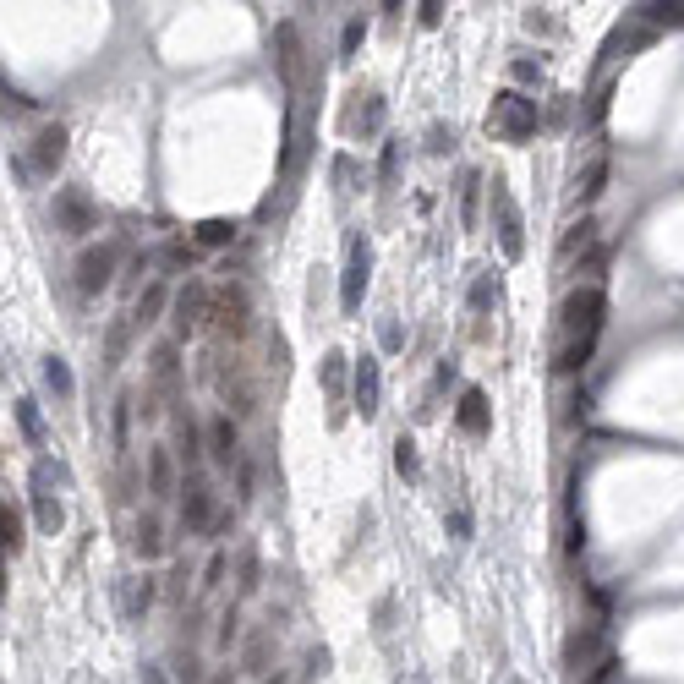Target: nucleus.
Instances as JSON below:
<instances>
[{
  "mask_svg": "<svg viewBox=\"0 0 684 684\" xmlns=\"http://www.w3.org/2000/svg\"><path fill=\"white\" fill-rule=\"evenodd\" d=\"M602 312H608V296L602 285H575L570 296L559 301V323H553V373H581L591 345L602 334Z\"/></svg>",
  "mask_w": 684,
  "mask_h": 684,
  "instance_id": "f257e3e1",
  "label": "nucleus"
},
{
  "mask_svg": "<svg viewBox=\"0 0 684 684\" xmlns=\"http://www.w3.org/2000/svg\"><path fill=\"white\" fill-rule=\"evenodd\" d=\"M488 219H493V236H498V252H504L509 263L526 258V219H520V203L515 192H509L504 176L488 181Z\"/></svg>",
  "mask_w": 684,
  "mask_h": 684,
  "instance_id": "f03ea898",
  "label": "nucleus"
},
{
  "mask_svg": "<svg viewBox=\"0 0 684 684\" xmlns=\"http://www.w3.org/2000/svg\"><path fill=\"white\" fill-rule=\"evenodd\" d=\"M537 126H542L537 99L515 94V88H504V94L493 99V110H488V132H493V137H504V143H531V137H537Z\"/></svg>",
  "mask_w": 684,
  "mask_h": 684,
  "instance_id": "7ed1b4c3",
  "label": "nucleus"
},
{
  "mask_svg": "<svg viewBox=\"0 0 684 684\" xmlns=\"http://www.w3.org/2000/svg\"><path fill=\"white\" fill-rule=\"evenodd\" d=\"M219 515H225V504H219L214 482H208L203 471L181 477V531H187V537H208V531L219 526Z\"/></svg>",
  "mask_w": 684,
  "mask_h": 684,
  "instance_id": "20e7f679",
  "label": "nucleus"
},
{
  "mask_svg": "<svg viewBox=\"0 0 684 684\" xmlns=\"http://www.w3.org/2000/svg\"><path fill=\"white\" fill-rule=\"evenodd\" d=\"M121 252H126V241H99V247L77 252V291H83V296L110 291L115 269H121Z\"/></svg>",
  "mask_w": 684,
  "mask_h": 684,
  "instance_id": "39448f33",
  "label": "nucleus"
},
{
  "mask_svg": "<svg viewBox=\"0 0 684 684\" xmlns=\"http://www.w3.org/2000/svg\"><path fill=\"white\" fill-rule=\"evenodd\" d=\"M373 285V241L351 236L345 241V274H340V307L345 312H362V296Z\"/></svg>",
  "mask_w": 684,
  "mask_h": 684,
  "instance_id": "423d86ee",
  "label": "nucleus"
},
{
  "mask_svg": "<svg viewBox=\"0 0 684 684\" xmlns=\"http://www.w3.org/2000/svg\"><path fill=\"white\" fill-rule=\"evenodd\" d=\"M351 411L362 416V422H373V416L384 411V362H378L373 351H362L351 367Z\"/></svg>",
  "mask_w": 684,
  "mask_h": 684,
  "instance_id": "0eeeda50",
  "label": "nucleus"
},
{
  "mask_svg": "<svg viewBox=\"0 0 684 684\" xmlns=\"http://www.w3.org/2000/svg\"><path fill=\"white\" fill-rule=\"evenodd\" d=\"M55 225H61V236H72V241L94 236V230H99L94 197H88L83 187H61V192H55Z\"/></svg>",
  "mask_w": 684,
  "mask_h": 684,
  "instance_id": "6e6552de",
  "label": "nucleus"
},
{
  "mask_svg": "<svg viewBox=\"0 0 684 684\" xmlns=\"http://www.w3.org/2000/svg\"><path fill=\"white\" fill-rule=\"evenodd\" d=\"M208 307H214V291L203 280H187L176 291V307H170V323H176V340H192L197 329L208 323Z\"/></svg>",
  "mask_w": 684,
  "mask_h": 684,
  "instance_id": "1a4fd4ad",
  "label": "nucleus"
},
{
  "mask_svg": "<svg viewBox=\"0 0 684 684\" xmlns=\"http://www.w3.org/2000/svg\"><path fill=\"white\" fill-rule=\"evenodd\" d=\"M208 460H214V466L219 471H230V466H247V460H241V422H236V416H230V411H214V416H208Z\"/></svg>",
  "mask_w": 684,
  "mask_h": 684,
  "instance_id": "9d476101",
  "label": "nucleus"
},
{
  "mask_svg": "<svg viewBox=\"0 0 684 684\" xmlns=\"http://www.w3.org/2000/svg\"><path fill=\"white\" fill-rule=\"evenodd\" d=\"M66 165V126L44 121L39 132L28 137V176H55Z\"/></svg>",
  "mask_w": 684,
  "mask_h": 684,
  "instance_id": "9b49d317",
  "label": "nucleus"
},
{
  "mask_svg": "<svg viewBox=\"0 0 684 684\" xmlns=\"http://www.w3.org/2000/svg\"><path fill=\"white\" fill-rule=\"evenodd\" d=\"M564 668H570V674H591V679L608 674V657H602V630H597V624H586V630H575L570 641H564Z\"/></svg>",
  "mask_w": 684,
  "mask_h": 684,
  "instance_id": "f8f14e48",
  "label": "nucleus"
},
{
  "mask_svg": "<svg viewBox=\"0 0 684 684\" xmlns=\"http://www.w3.org/2000/svg\"><path fill=\"white\" fill-rule=\"evenodd\" d=\"M143 482H148V498H154V504H170V498H181V471H176V455H170L165 444L148 449Z\"/></svg>",
  "mask_w": 684,
  "mask_h": 684,
  "instance_id": "ddd939ff",
  "label": "nucleus"
},
{
  "mask_svg": "<svg viewBox=\"0 0 684 684\" xmlns=\"http://www.w3.org/2000/svg\"><path fill=\"white\" fill-rule=\"evenodd\" d=\"M33 526L44 531V537H55V531L66 526V504L61 498L50 493V460H39V466H33Z\"/></svg>",
  "mask_w": 684,
  "mask_h": 684,
  "instance_id": "4468645a",
  "label": "nucleus"
},
{
  "mask_svg": "<svg viewBox=\"0 0 684 684\" xmlns=\"http://www.w3.org/2000/svg\"><path fill=\"white\" fill-rule=\"evenodd\" d=\"M208 323H214L219 334H230V340H241V334H247V296H241L236 285H219L214 307H208Z\"/></svg>",
  "mask_w": 684,
  "mask_h": 684,
  "instance_id": "2eb2a0df",
  "label": "nucleus"
},
{
  "mask_svg": "<svg viewBox=\"0 0 684 684\" xmlns=\"http://www.w3.org/2000/svg\"><path fill=\"white\" fill-rule=\"evenodd\" d=\"M455 427L466 438H488L493 433V405L482 389H460V405H455Z\"/></svg>",
  "mask_w": 684,
  "mask_h": 684,
  "instance_id": "dca6fc26",
  "label": "nucleus"
},
{
  "mask_svg": "<svg viewBox=\"0 0 684 684\" xmlns=\"http://www.w3.org/2000/svg\"><path fill=\"white\" fill-rule=\"evenodd\" d=\"M170 307H176V296H170V280H148V285H143V296L132 301V323H137V334L154 329V323L165 318Z\"/></svg>",
  "mask_w": 684,
  "mask_h": 684,
  "instance_id": "f3484780",
  "label": "nucleus"
},
{
  "mask_svg": "<svg viewBox=\"0 0 684 684\" xmlns=\"http://www.w3.org/2000/svg\"><path fill=\"white\" fill-rule=\"evenodd\" d=\"M384 115H389L384 94L367 88V104H351V110H345V132L351 137H384Z\"/></svg>",
  "mask_w": 684,
  "mask_h": 684,
  "instance_id": "a211bd4d",
  "label": "nucleus"
},
{
  "mask_svg": "<svg viewBox=\"0 0 684 684\" xmlns=\"http://www.w3.org/2000/svg\"><path fill=\"white\" fill-rule=\"evenodd\" d=\"M274 61H280V77H285V88H301V28L296 22H280V28H274Z\"/></svg>",
  "mask_w": 684,
  "mask_h": 684,
  "instance_id": "6ab92c4d",
  "label": "nucleus"
},
{
  "mask_svg": "<svg viewBox=\"0 0 684 684\" xmlns=\"http://www.w3.org/2000/svg\"><path fill=\"white\" fill-rule=\"evenodd\" d=\"M269 652H274V624H252L247 641H241L236 668H241V674H263V679H269Z\"/></svg>",
  "mask_w": 684,
  "mask_h": 684,
  "instance_id": "aec40b11",
  "label": "nucleus"
},
{
  "mask_svg": "<svg viewBox=\"0 0 684 684\" xmlns=\"http://www.w3.org/2000/svg\"><path fill=\"white\" fill-rule=\"evenodd\" d=\"M148 373H154L159 394H176V384H181V340H159L154 356H148Z\"/></svg>",
  "mask_w": 684,
  "mask_h": 684,
  "instance_id": "412c9836",
  "label": "nucleus"
},
{
  "mask_svg": "<svg viewBox=\"0 0 684 684\" xmlns=\"http://www.w3.org/2000/svg\"><path fill=\"white\" fill-rule=\"evenodd\" d=\"M318 378H323V394H329V416L340 422L345 416V351H323Z\"/></svg>",
  "mask_w": 684,
  "mask_h": 684,
  "instance_id": "4be33fe9",
  "label": "nucleus"
},
{
  "mask_svg": "<svg viewBox=\"0 0 684 684\" xmlns=\"http://www.w3.org/2000/svg\"><path fill=\"white\" fill-rule=\"evenodd\" d=\"M132 548L143 553V559H165L170 537H165V515H159V509H143V515H137V537H132Z\"/></svg>",
  "mask_w": 684,
  "mask_h": 684,
  "instance_id": "5701e85b",
  "label": "nucleus"
},
{
  "mask_svg": "<svg viewBox=\"0 0 684 684\" xmlns=\"http://www.w3.org/2000/svg\"><path fill=\"white\" fill-rule=\"evenodd\" d=\"M110 438H115V455H121V466H126V455H132V389H121V394H115V411H110Z\"/></svg>",
  "mask_w": 684,
  "mask_h": 684,
  "instance_id": "b1692460",
  "label": "nucleus"
},
{
  "mask_svg": "<svg viewBox=\"0 0 684 684\" xmlns=\"http://www.w3.org/2000/svg\"><path fill=\"white\" fill-rule=\"evenodd\" d=\"M39 373H44V389H50L61 405L77 394V378H72V367H66L61 356H44V367H39Z\"/></svg>",
  "mask_w": 684,
  "mask_h": 684,
  "instance_id": "393cba45",
  "label": "nucleus"
},
{
  "mask_svg": "<svg viewBox=\"0 0 684 684\" xmlns=\"http://www.w3.org/2000/svg\"><path fill=\"white\" fill-rule=\"evenodd\" d=\"M132 334H137L132 312H126V318H115V323H110V334H104V367H121L126 345H132Z\"/></svg>",
  "mask_w": 684,
  "mask_h": 684,
  "instance_id": "a878e982",
  "label": "nucleus"
},
{
  "mask_svg": "<svg viewBox=\"0 0 684 684\" xmlns=\"http://www.w3.org/2000/svg\"><path fill=\"white\" fill-rule=\"evenodd\" d=\"M247 635H241V602L230 597V608L219 613V624H214V652H230V646H241Z\"/></svg>",
  "mask_w": 684,
  "mask_h": 684,
  "instance_id": "bb28decb",
  "label": "nucleus"
},
{
  "mask_svg": "<svg viewBox=\"0 0 684 684\" xmlns=\"http://www.w3.org/2000/svg\"><path fill=\"white\" fill-rule=\"evenodd\" d=\"M225 570H230V548H214L203 564V575H197V597H214L219 586H225Z\"/></svg>",
  "mask_w": 684,
  "mask_h": 684,
  "instance_id": "cd10ccee",
  "label": "nucleus"
},
{
  "mask_svg": "<svg viewBox=\"0 0 684 684\" xmlns=\"http://www.w3.org/2000/svg\"><path fill=\"white\" fill-rule=\"evenodd\" d=\"M154 597H159V581H154V575H137V581H126V613H132V619L154 608Z\"/></svg>",
  "mask_w": 684,
  "mask_h": 684,
  "instance_id": "c85d7f7f",
  "label": "nucleus"
},
{
  "mask_svg": "<svg viewBox=\"0 0 684 684\" xmlns=\"http://www.w3.org/2000/svg\"><path fill=\"white\" fill-rule=\"evenodd\" d=\"M252 591H258V548H241V559H236V602H247Z\"/></svg>",
  "mask_w": 684,
  "mask_h": 684,
  "instance_id": "c756f323",
  "label": "nucleus"
},
{
  "mask_svg": "<svg viewBox=\"0 0 684 684\" xmlns=\"http://www.w3.org/2000/svg\"><path fill=\"white\" fill-rule=\"evenodd\" d=\"M394 471H400L405 482H416V477H422V455H416V438H411V433H400V438H394Z\"/></svg>",
  "mask_w": 684,
  "mask_h": 684,
  "instance_id": "7c9ffc66",
  "label": "nucleus"
},
{
  "mask_svg": "<svg viewBox=\"0 0 684 684\" xmlns=\"http://www.w3.org/2000/svg\"><path fill=\"white\" fill-rule=\"evenodd\" d=\"M466 301H471V312H488V307H493V301H498V280H493V269H477V280H471Z\"/></svg>",
  "mask_w": 684,
  "mask_h": 684,
  "instance_id": "2f4dec72",
  "label": "nucleus"
},
{
  "mask_svg": "<svg viewBox=\"0 0 684 684\" xmlns=\"http://www.w3.org/2000/svg\"><path fill=\"white\" fill-rule=\"evenodd\" d=\"M482 187H488V181H482L477 170H471V176H466V192H460V225H466V230H477V203H482Z\"/></svg>",
  "mask_w": 684,
  "mask_h": 684,
  "instance_id": "473e14b6",
  "label": "nucleus"
},
{
  "mask_svg": "<svg viewBox=\"0 0 684 684\" xmlns=\"http://www.w3.org/2000/svg\"><path fill=\"white\" fill-rule=\"evenodd\" d=\"M170 674H176V684H208V668H203V657L192 652H176V668H170Z\"/></svg>",
  "mask_w": 684,
  "mask_h": 684,
  "instance_id": "72a5a7b5",
  "label": "nucleus"
},
{
  "mask_svg": "<svg viewBox=\"0 0 684 684\" xmlns=\"http://www.w3.org/2000/svg\"><path fill=\"white\" fill-rule=\"evenodd\" d=\"M192 241L197 247H225V241H236V225H230V219H203Z\"/></svg>",
  "mask_w": 684,
  "mask_h": 684,
  "instance_id": "f704fd0d",
  "label": "nucleus"
},
{
  "mask_svg": "<svg viewBox=\"0 0 684 684\" xmlns=\"http://www.w3.org/2000/svg\"><path fill=\"white\" fill-rule=\"evenodd\" d=\"M17 422H22V438H28V444H44V422H39V405H33L28 394H22V400H17Z\"/></svg>",
  "mask_w": 684,
  "mask_h": 684,
  "instance_id": "c9c22d12",
  "label": "nucleus"
},
{
  "mask_svg": "<svg viewBox=\"0 0 684 684\" xmlns=\"http://www.w3.org/2000/svg\"><path fill=\"white\" fill-rule=\"evenodd\" d=\"M0 531H6V553H11V559H17V553L22 548H28V537H22V515H17V509H0Z\"/></svg>",
  "mask_w": 684,
  "mask_h": 684,
  "instance_id": "e433bc0d",
  "label": "nucleus"
},
{
  "mask_svg": "<svg viewBox=\"0 0 684 684\" xmlns=\"http://www.w3.org/2000/svg\"><path fill=\"white\" fill-rule=\"evenodd\" d=\"M362 39H367V17H351V22H345V33H340V61H356Z\"/></svg>",
  "mask_w": 684,
  "mask_h": 684,
  "instance_id": "4c0bfd02",
  "label": "nucleus"
},
{
  "mask_svg": "<svg viewBox=\"0 0 684 684\" xmlns=\"http://www.w3.org/2000/svg\"><path fill=\"white\" fill-rule=\"evenodd\" d=\"M394 176H400V137H389L384 143V159H378V187H394Z\"/></svg>",
  "mask_w": 684,
  "mask_h": 684,
  "instance_id": "58836bf2",
  "label": "nucleus"
},
{
  "mask_svg": "<svg viewBox=\"0 0 684 684\" xmlns=\"http://www.w3.org/2000/svg\"><path fill=\"white\" fill-rule=\"evenodd\" d=\"M334 192H340V203L356 192V159L351 154H334Z\"/></svg>",
  "mask_w": 684,
  "mask_h": 684,
  "instance_id": "ea45409f",
  "label": "nucleus"
},
{
  "mask_svg": "<svg viewBox=\"0 0 684 684\" xmlns=\"http://www.w3.org/2000/svg\"><path fill=\"white\" fill-rule=\"evenodd\" d=\"M652 28H684V6H646Z\"/></svg>",
  "mask_w": 684,
  "mask_h": 684,
  "instance_id": "a19ab883",
  "label": "nucleus"
},
{
  "mask_svg": "<svg viewBox=\"0 0 684 684\" xmlns=\"http://www.w3.org/2000/svg\"><path fill=\"white\" fill-rule=\"evenodd\" d=\"M602 176H608V159H597V165L586 170V187H581V192H586V197H597V192H602Z\"/></svg>",
  "mask_w": 684,
  "mask_h": 684,
  "instance_id": "79ce46f5",
  "label": "nucleus"
},
{
  "mask_svg": "<svg viewBox=\"0 0 684 684\" xmlns=\"http://www.w3.org/2000/svg\"><path fill=\"white\" fill-rule=\"evenodd\" d=\"M378 334H384V351H400V345H405V329L394 318H384V329H378Z\"/></svg>",
  "mask_w": 684,
  "mask_h": 684,
  "instance_id": "37998d69",
  "label": "nucleus"
},
{
  "mask_svg": "<svg viewBox=\"0 0 684 684\" xmlns=\"http://www.w3.org/2000/svg\"><path fill=\"white\" fill-rule=\"evenodd\" d=\"M422 11V28H438V22H444V6H438V0H427V6H416Z\"/></svg>",
  "mask_w": 684,
  "mask_h": 684,
  "instance_id": "c03bdc74",
  "label": "nucleus"
},
{
  "mask_svg": "<svg viewBox=\"0 0 684 684\" xmlns=\"http://www.w3.org/2000/svg\"><path fill=\"white\" fill-rule=\"evenodd\" d=\"M444 526H449V531H455V537H466V531H471V515H466V509H455V515H449V520H444Z\"/></svg>",
  "mask_w": 684,
  "mask_h": 684,
  "instance_id": "a18cd8bd",
  "label": "nucleus"
},
{
  "mask_svg": "<svg viewBox=\"0 0 684 684\" xmlns=\"http://www.w3.org/2000/svg\"><path fill=\"white\" fill-rule=\"evenodd\" d=\"M444 148H455V132H444V126H433V154H444Z\"/></svg>",
  "mask_w": 684,
  "mask_h": 684,
  "instance_id": "49530a36",
  "label": "nucleus"
},
{
  "mask_svg": "<svg viewBox=\"0 0 684 684\" xmlns=\"http://www.w3.org/2000/svg\"><path fill=\"white\" fill-rule=\"evenodd\" d=\"M515 77H520V83H537V77H542V66H531V61H515Z\"/></svg>",
  "mask_w": 684,
  "mask_h": 684,
  "instance_id": "de8ad7c7",
  "label": "nucleus"
},
{
  "mask_svg": "<svg viewBox=\"0 0 684 684\" xmlns=\"http://www.w3.org/2000/svg\"><path fill=\"white\" fill-rule=\"evenodd\" d=\"M241 668H219V674H208V684H236Z\"/></svg>",
  "mask_w": 684,
  "mask_h": 684,
  "instance_id": "09e8293b",
  "label": "nucleus"
},
{
  "mask_svg": "<svg viewBox=\"0 0 684 684\" xmlns=\"http://www.w3.org/2000/svg\"><path fill=\"white\" fill-rule=\"evenodd\" d=\"M263 684H291V679H285V674H269V679H263Z\"/></svg>",
  "mask_w": 684,
  "mask_h": 684,
  "instance_id": "8fccbe9b",
  "label": "nucleus"
}]
</instances>
